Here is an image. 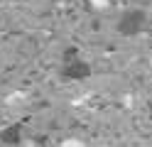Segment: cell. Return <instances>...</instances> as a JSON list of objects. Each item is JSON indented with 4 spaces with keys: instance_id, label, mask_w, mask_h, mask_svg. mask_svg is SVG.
<instances>
[{
    "instance_id": "2",
    "label": "cell",
    "mask_w": 152,
    "mask_h": 147,
    "mask_svg": "<svg viewBox=\"0 0 152 147\" xmlns=\"http://www.w3.org/2000/svg\"><path fill=\"white\" fill-rule=\"evenodd\" d=\"M88 74H91V69L83 61H79V59H69V64L64 66V76L66 78H86Z\"/></svg>"
},
{
    "instance_id": "1",
    "label": "cell",
    "mask_w": 152,
    "mask_h": 147,
    "mask_svg": "<svg viewBox=\"0 0 152 147\" xmlns=\"http://www.w3.org/2000/svg\"><path fill=\"white\" fill-rule=\"evenodd\" d=\"M142 27H145V12H140V10L125 12L120 20V32L123 34H137Z\"/></svg>"
}]
</instances>
